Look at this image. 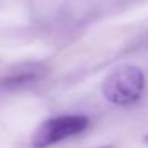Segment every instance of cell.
Wrapping results in <instances>:
<instances>
[{
    "label": "cell",
    "mask_w": 148,
    "mask_h": 148,
    "mask_svg": "<svg viewBox=\"0 0 148 148\" xmlns=\"http://www.w3.org/2000/svg\"><path fill=\"white\" fill-rule=\"evenodd\" d=\"M145 75L137 65H121L115 69L102 84L103 97L113 105H131L145 91Z\"/></svg>",
    "instance_id": "cell-1"
},
{
    "label": "cell",
    "mask_w": 148,
    "mask_h": 148,
    "mask_svg": "<svg viewBox=\"0 0 148 148\" xmlns=\"http://www.w3.org/2000/svg\"><path fill=\"white\" fill-rule=\"evenodd\" d=\"M89 126V118L84 115H62L49 118L38 126L32 138L34 147H49L69 137L84 132Z\"/></svg>",
    "instance_id": "cell-2"
},
{
    "label": "cell",
    "mask_w": 148,
    "mask_h": 148,
    "mask_svg": "<svg viewBox=\"0 0 148 148\" xmlns=\"http://www.w3.org/2000/svg\"><path fill=\"white\" fill-rule=\"evenodd\" d=\"M42 77V70L35 67H29V69H23L19 72H13L8 77H5L2 80V86L7 89H16V88H23L27 84L35 83L38 78Z\"/></svg>",
    "instance_id": "cell-3"
}]
</instances>
